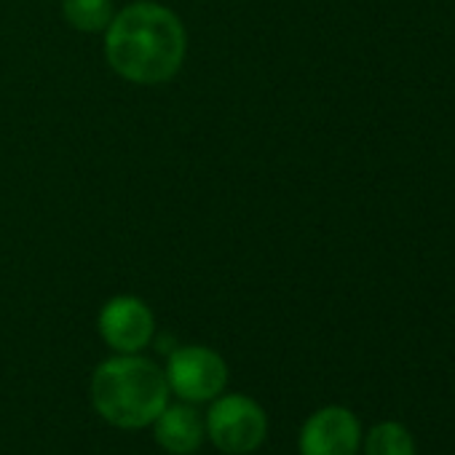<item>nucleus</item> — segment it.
<instances>
[{
	"label": "nucleus",
	"mask_w": 455,
	"mask_h": 455,
	"mask_svg": "<svg viewBox=\"0 0 455 455\" xmlns=\"http://www.w3.org/2000/svg\"><path fill=\"white\" fill-rule=\"evenodd\" d=\"M169 391L180 402L206 404L220 396L228 386L225 359L206 346H182L174 348L164 367Z\"/></svg>",
	"instance_id": "obj_4"
},
{
	"label": "nucleus",
	"mask_w": 455,
	"mask_h": 455,
	"mask_svg": "<svg viewBox=\"0 0 455 455\" xmlns=\"http://www.w3.org/2000/svg\"><path fill=\"white\" fill-rule=\"evenodd\" d=\"M362 420L343 404H324L314 410L298 434L300 455H359L362 452Z\"/></svg>",
	"instance_id": "obj_5"
},
{
	"label": "nucleus",
	"mask_w": 455,
	"mask_h": 455,
	"mask_svg": "<svg viewBox=\"0 0 455 455\" xmlns=\"http://www.w3.org/2000/svg\"><path fill=\"white\" fill-rule=\"evenodd\" d=\"M68 25L81 33H105L113 22V0H62Z\"/></svg>",
	"instance_id": "obj_9"
},
{
	"label": "nucleus",
	"mask_w": 455,
	"mask_h": 455,
	"mask_svg": "<svg viewBox=\"0 0 455 455\" xmlns=\"http://www.w3.org/2000/svg\"><path fill=\"white\" fill-rule=\"evenodd\" d=\"M364 455H415V436L399 420H378L362 436Z\"/></svg>",
	"instance_id": "obj_8"
},
{
	"label": "nucleus",
	"mask_w": 455,
	"mask_h": 455,
	"mask_svg": "<svg viewBox=\"0 0 455 455\" xmlns=\"http://www.w3.org/2000/svg\"><path fill=\"white\" fill-rule=\"evenodd\" d=\"M100 335L116 354H142L156 338V316L150 306L134 295L110 298L100 311Z\"/></svg>",
	"instance_id": "obj_6"
},
{
	"label": "nucleus",
	"mask_w": 455,
	"mask_h": 455,
	"mask_svg": "<svg viewBox=\"0 0 455 455\" xmlns=\"http://www.w3.org/2000/svg\"><path fill=\"white\" fill-rule=\"evenodd\" d=\"M169 383L164 367L142 354H116L97 364L89 399L94 412L124 431L150 428L158 412L169 404Z\"/></svg>",
	"instance_id": "obj_2"
},
{
	"label": "nucleus",
	"mask_w": 455,
	"mask_h": 455,
	"mask_svg": "<svg viewBox=\"0 0 455 455\" xmlns=\"http://www.w3.org/2000/svg\"><path fill=\"white\" fill-rule=\"evenodd\" d=\"M206 439L225 455H250L268 436V412L247 394H220L204 415Z\"/></svg>",
	"instance_id": "obj_3"
},
{
	"label": "nucleus",
	"mask_w": 455,
	"mask_h": 455,
	"mask_svg": "<svg viewBox=\"0 0 455 455\" xmlns=\"http://www.w3.org/2000/svg\"><path fill=\"white\" fill-rule=\"evenodd\" d=\"M153 439L169 455H193L206 439L204 415L190 402H169L153 420Z\"/></svg>",
	"instance_id": "obj_7"
},
{
	"label": "nucleus",
	"mask_w": 455,
	"mask_h": 455,
	"mask_svg": "<svg viewBox=\"0 0 455 455\" xmlns=\"http://www.w3.org/2000/svg\"><path fill=\"white\" fill-rule=\"evenodd\" d=\"M185 28L166 6L137 0L105 30L108 65L132 84H166L185 62Z\"/></svg>",
	"instance_id": "obj_1"
}]
</instances>
